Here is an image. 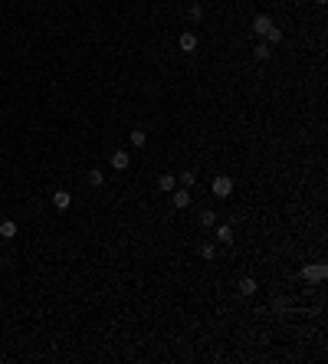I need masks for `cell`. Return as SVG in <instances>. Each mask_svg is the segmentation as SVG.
Returning a JSON list of instances; mask_svg holds the SVG:
<instances>
[{"instance_id":"8992f818","label":"cell","mask_w":328,"mask_h":364,"mask_svg":"<svg viewBox=\"0 0 328 364\" xmlns=\"http://www.w3.org/2000/svg\"><path fill=\"white\" fill-rule=\"evenodd\" d=\"M128 164H132V158H128V151H125V148H118L115 154H112V167H115V171H125Z\"/></svg>"},{"instance_id":"3957f363","label":"cell","mask_w":328,"mask_h":364,"mask_svg":"<svg viewBox=\"0 0 328 364\" xmlns=\"http://www.w3.org/2000/svg\"><path fill=\"white\" fill-rule=\"evenodd\" d=\"M171 200H174V210H184V207H190V190L187 187H174L171 190Z\"/></svg>"},{"instance_id":"d6986e66","label":"cell","mask_w":328,"mask_h":364,"mask_svg":"<svg viewBox=\"0 0 328 364\" xmlns=\"http://www.w3.org/2000/svg\"><path fill=\"white\" fill-rule=\"evenodd\" d=\"M200 16H203V7H200V3H190V20H194V23H197Z\"/></svg>"},{"instance_id":"e0dca14e","label":"cell","mask_w":328,"mask_h":364,"mask_svg":"<svg viewBox=\"0 0 328 364\" xmlns=\"http://www.w3.org/2000/svg\"><path fill=\"white\" fill-rule=\"evenodd\" d=\"M194 184H197L194 171H184V174H180V187H194Z\"/></svg>"},{"instance_id":"4fadbf2b","label":"cell","mask_w":328,"mask_h":364,"mask_svg":"<svg viewBox=\"0 0 328 364\" xmlns=\"http://www.w3.org/2000/svg\"><path fill=\"white\" fill-rule=\"evenodd\" d=\"M197 220H200V227H217V214H213V210H200Z\"/></svg>"},{"instance_id":"5bb4252c","label":"cell","mask_w":328,"mask_h":364,"mask_svg":"<svg viewBox=\"0 0 328 364\" xmlns=\"http://www.w3.org/2000/svg\"><path fill=\"white\" fill-rule=\"evenodd\" d=\"M269 53H273V49H269V43H256V49H253V56H256L259 63H263V59H269Z\"/></svg>"},{"instance_id":"30bf717a","label":"cell","mask_w":328,"mask_h":364,"mask_svg":"<svg viewBox=\"0 0 328 364\" xmlns=\"http://www.w3.org/2000/svg\"><path fill=\"white\" fill-rule=\"evenodd\" d=\"M16 237V223L13 220H3L0 223V240H13Z\"/></svg>"},{"instance_id":"9c48e42d","label":"cell","mask_w":328,"mask_h":364,"mask_svg":"<svg viewBox=\"0 0 328 364\" xmlns=\"http://www.w3.org/2000/svg\"><path fill=\"white\" fill-rule=\"evenodd\" d=\"M213 237H217V243H233V230H230V223H220Z\"/></svg>"},{"instance_id":"6da1fadb","label":"cell","mask_w":328,"mask_h":364,"mask_svg":"<svg viewBox=\"0 0 328 364\" xmlns=\"http://www.w3.org/2000/svg\"><path fill=\"white\" fill-rule=\"evenodd\" d=\"M325 276H328L325 262H309V266H302V279L305 282H322Z\"/></svg>"},{"instance_id":"7a4b0ae2","label":"cell","mask_w":328,"mask_h":364,"mask_svg":"<svg viewBox=\"0 0 328 364\" xmlns=\"http://www.w3.org/2000/svg\"><path fill=\"white\" fill-rule=\"evenodd\" d=\"M210 190L217 194V197H230V194H233V181H230L227 174H217L213 184H210Z\"/></svg>"},{"instance_id":"7c38bea8","label":"cell","mask_w":328,"mask_h":364,"mask_svg":"<svg viewBox=\"0 0 328 364\" xmlns=\"http://www.w3.org/2000/svg\"><path fill=\"white\" fill-rule=\"evenodd\" d=\"M266 43H269V46L282 43V30H279V26H269V30H266Z\"/></svg>"},{"instance_id":"ac0fdd59","label":"cell","mask_w":328,"mask_h":364,"mask_svg":"<svg viewBox=\"0 0 328 364\" xmlns=\"http://www.w3.org/2000/svg\"><path fill=\"white\" fill-rule=\"evenodd\" d=\"M200 256H203V259H213V256H217V246H213V243H203L200 246Z\"/></svg>"},{"instance_id":"277c9868","label":"cell","mask_w":328,"mask_h":364,"mask_svg":"<svg viewBox=\"0 0 328 364\" xmlns=\"http://www.w3.org/2000/svg\"><path fill=\"white\" fill-rule=\"evenodd\" d=\"M53 207H56V210H69V207H72V194H69V190H56V194H53Z\"/></svg>"},{"instance_id":"9a60e30c","label":"cell","mask_w":328,"mask_h":364,"mask_svg":"<svg viewBox=\"0 0 328 364\" xmlns=\"http://www.w3.org/2000/svg\"><path fill=\"white\" fill-rule=\"evenodd\" d=\"M128 138H132V144H135V148H141V144L148 141V135H145L141 128H135V131H132V135H128Z\"/></svg>"},{"instance_id":"5b68a950","label":"cell","mask_w":328,"mask_h":364,"mask_svg":"<svg viewBox=\"0 0 328 364\" xmlns=\"http://www.w3.org/2000/svg\"><path fill=\"white\" fill-rule=\"evenodd\" d=\"M269 26H273V20H269L266 13L253 16V33H256V36H266V30H269Z\"/></svg>"},{"instance_id":"2e32d148","label":"cell","mask_w":328,"mask_h":364,"mask_svg":"<svg viewBox=\"0 0 328 364\" xmlns=\"http://www.w3.org/2000/svg\"><path fill=\"white\" fill-rule=\"evenodd\" d=\"M89 184H92V187H102V184H105V174H102L99 167H95V171H89Z\"/></svg>"},{"instance_id":"ffe728a7","label":"cell","mask_w":328,"mask_h":364,"mask_svg":"<svg viewBox=\"0 0 328 364\" xmlns=\"http://www.w3.org/2000/svg\"><path fill=\"white\" fill-rule=\"evenodd\" d=\"M315 3H325V0H315Z\"/></svg>"},{"instance_id":"52a82bcc","label":"cell","mask_w":328,"mask_h":364,"mask_svg":"<svg viewBox=\"0 0 328 364\" xmlns=\"http://www.w3.org/2000/svg\"><path fill=\"white\" fill-rule=\"evenodd\" d=\"M177 46L184 49V53H194V49H197V33H180V36H177Z\"/></svg>"},{"instance_id":"ba28073f","label":"cell","mask_w":328,"mask_h":364,"mask_svg":"<svg viewBox=\"0 0 328 364\" xmlns=\"http://www.w3.org/2000/svg\"><path fill=\"white\" fill-rule=\"evenodd\" d=\"M174 187H177V177L174 174H161L158 177V190H161V194H171Z\"/></svg>"},{"instance_id":"8fae6325","label":"cell","mask_w":328,"mask_h":364,"mask_svg":"<svg viewBox=\"0 0 328 364\" xmlns=\"http://www.w3.org/2000/svg\"><path fill=\"white\" fill-rule=\"evenodd\" d=\"M240 295H256V279L253 276L240 279Z\"/></svg>"}]
</instances>
